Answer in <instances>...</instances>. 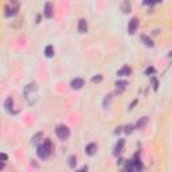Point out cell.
Here are the masks:
<instances>
[{
  "label": "cell",
  "mask_w": 172,
  "mask_h": 172,
  "mask_svg": "<svg viewBox=\"0 0 172 172\" xmlns=\"http://www.w3.org/2000/svg\"><path fill=\"white\" fill-rule=\"evenodd\" d=\"M51 151H53L51 141L49 140V138H46V140L38 147V156L41 157V159H47V157L51 155Z\"/></svg>",
  "instance_id": "obj_1"
},
{
  "label": "cell",
  "mask_w": 172,
  "mask_h": 172,
  "mask_svg": "<svg viewBox=\"0 0 172 172\" xmlns=\"http://www.w3.org/2000/svg\"><path fill=\"white\" fill-rule=\"evenodd\" d=\"M55 133L57 136L61 138V140H67L69 136H70V129H69L66 125H58L57 129H55Z\"/></svg>",
  "instance_id": "obj_2"
},
{
  "label": "cell",
  "mask_w": 172,
  "mask_h": 172,
  "mask_svg": "<svg viewBox=\"0 0 172 172\" xmlns=\"http://www.w3.org/2000/svg\"><path fill=\"white\" fill-rule=\"evenodd\" d=\"M4 15L7 18H10V16H14V15H16L18 14V11H19V7H18L16 3H8V4L6 6V8H4Z\"/></svg>",
  "instance_id": "obj_3"
},
{
  "label": "cell",
  "mask_w": 172,
  "mask_h": 172,
  "mask_svg": "<svg viewBox=\"0 0 172 172\" xmlns=\"http://www.w3.org/2000/svg\"><path fill=\"white\" fill-rule=\"evenodd\" d=\"M138 27V20L137 18H132V19L129 20V24H128V32H129L130 35H133L134 32H136Z\"/></svg>",
  "instance_id": "obj_4"
},
{
  "label": "cell",
  "mask_w": 172,
  "mask_h": 172,
  "mask_svg": "<svg viewBox=\"0 0 172 172\" xmlns=\"http://www.w3.org/2000/svg\"><path fill=\"white\" fill-rule=\"evenodd\" d=\"M83 85H85V81H83L82 78H74L71 81V83H70L71 89H74V90H79Z\"/></svg>",
  "instance_id": "obj_5"
},
{
  "label": "cell",
  "mask_w": 172,
  "mask_h": 172,
  "mask_svg": "<svg viewBox=\"0 0 172 172\" xmlns=\"http://www.w3.org/2000/svg\"><path fill=\"white\" fill-rule=\"evenodd\" d=\"M43 14H45V16L47 19H51V18L54 16V8H53V4H51V3H46L45 4V11H43Z\"/></svg>",
  "instance_id": "obj_6"
},
{
  "label": "cell",
  "mask_w": 172,
  "mask_h": 172,
  "mask_svg": "<svg viewBox=\"0 0 172 172\" xmlns=\"http://www.w3.org/2000/svg\"><path fill=\"white\" fill-rule=\"evenodd\" d=\"M97 144H94V142H90V144H87L86 147H85V152H86V155H89V156H93L94 153L97 152Z\"/></svg>",
  "instance_id": "obj_7"
},
{
  "label": "cell",
  "mask_w": 172,
  "mask_h": 172,
  "mask_svg": "<svg viewBox=\"0 0 172 172\" xmlns=\"http://www.w3.org/2000/svg\"><path fill=\"white\" fill-rule=\"evenodd\" d=\"M132 74V69L129 67V66H124V67H121L118 71H117V75L118 77H126V75H130Z\"/></svg>",
  "instance_id": "obj_8"
},
{
  "label": "cell",
  "mask_w": 172,
  "mask_h": 172,
  "mask_svg": "<svg viewBox=\"0 0 172 172\" xmlns=\"http://www.w3.org/2000/svg\"><path fill=\"white\" fill-rule=\"evenodd\" d=\"M78 31L81 32V34H85L87 31V22L86 19H79L78 20Z\"/></svg>",
  "instance_id": "obj_9"
},
{
  "label": "cell",
  "mask_w": 172,
  "mask_h": 172,
  "mask_svg": "<svg viewBox=\"0 0 172 172\" xmlns=\"http://www.w3.org/2000/svg\"><path fill=\"white\" fill-rule=\"evenodd\" d=\"M67 164H69V167H70V168H74V167L77 166V157H75V155L69 156V159H67Z\"/></svg>",
  "instance_id": "obj_10"
},
{
  "label": "cell",
  "mask_w": 172,
  "mask_h": 172,
  "mask_svg": "<svg viewBox=\"0 0 172 172\" xmlns=\"http://www.w3.org/2000/svg\"><path fill=\"white\" fill-rule=\"evenodd\" d=\"M141 39H142V42H144V45L147 46V47H153V42H152V39L149 38V36L142 35V36H141Z\"/></svg>",
  "instance_id": "obj_11"
},
{
  "label": "cell",
  "mask_w": 172,
  "mask_h": 172,
  "mask_svg": "<svg viewBox=\"0 0 172 172\" xmlns=\"http://www.w3.org/2000/svg\"><path fill=\"white\" fill-rule=\"evenodd\" d=\"M147 121H148V118H147V117H142L141 120H138L137 124H136L137 129H142V128L145 126V124H147Z\"/></svg>",
  "instance_id": "obj_12"
},
{
  "label": "cell",
  "mask_w": 172,
  "mask_h": 172,
  "mask_svg": "<svg viewBox=\"0 0 172 172\" xmlns=\"http://www.w3.org/2000/svg\"><path fill=\"white\" fill-rule=\"evenodd\" d=\"M45 54H46L47 58L54 57V49H53V46H47L46 49H45Z\"/></svg>",
  "instance_id": "obj_13"
},
{
  "label": "cell",
  "mask_w": 172,
  "mask_h": 172,
  "mask_svg": "<svg viewBox=\"0 0 172 172\" xmlns=\"http://www.w3.org/2000/svg\"><path fill=\"white\" fill-rule=\"evenodd\" d=\"M12 105H14V100H12V97H8L6 100V102H4V108L7 109V110H10L11 108H12Z\"/></svg>",
  "instance_id": "obj_14"
},
{
  "label": "cell",
  "mask_w": 172,
  "mask_h": 172,
  "mask_svg": "<svg viewBox=\"0 0 172 172\" xmlns=\"http://www.w3.org/2000/svg\"><path fill=\"white\" fill-rule=\"evenodd\" d=\"M133 166H134V171H136V172H140V171L142 170V166H141L140 160H137V159H134V162H133Z\"/></svg>",
  "instance_id": "obj_15"
},
{
  "label": "cell",
  "mask_w": 172,
  "mask_h": 172,
  "mask_svg": "<svg viewBox=\"0 0 172 172\" xmlns=\"http://www.w3.org/2000/svg\"><path fill=\"white\" fill-rule=\"evenodd\" d=\"M41 137H43V133H42V132H39V133H36L35 136L32 137V144H36V142L39 141V138H41Z\"/></svg>",
  "instance_id": "obj_16"
},
{
  "label": "cell",
  "mask_w": 172,
  "mask_h": 172,
  "mask_svg": "<svg viewBox=\"0 0 172 172\" xmlns=\"http://www.w3.org/2000/svg\"><path fill=\"white\" fill-rule=\"evenodd\" d=\"M124 147V140H120L118 142H117V145H116V153H118V152H121V149Z\"/></svg>",
  "instance_id": "obj_17"
},
{
  "label": "cell",
  "mask_w": 172,
  "mask_h": 172,
  "mask_svg": "<svg viewBox=\"0 0 172 172\" xmlns=\"http://www.w3.org/2000/svg\"><path fill=\"white\" fill-rule=\"evenodd\" d=\"M126 85H128L126 81H117V82H116V86H117V87H121V89H124V87H125Z\"/></svg>",
  "instance_id": "obj_18"
},
{
  "label": "cell",
  "mask_w": 172,
  "mask_h": 172,
  "mask_svg": "<svg viewBox=\"0 0 172 172\" xmlns=\"http://www.w3.org/2000/svg\"><path fill=\"white\" fill-rule=\"evenodd\" d=\"M122 10H124V12H129V10H130V4L128 2H125L122 4Z\"/></svg>",
  "instance_id": "obj_19"
},
{
  "label": "cell",
  "mask_w": 172,
  "mask_h": 172,
  "mask_svg": "<svg viewBox=\"0 0 172 172\" xmlns=\"http://www.w3.org/2000/svg\"><path fill=\"white\" fill-rule=\"evenodd\" d=\"M102 81V75H97V77H93V78H91V82H101Z\"/></svg>",
  "instance_id": "obj_20"
},
{
  "label": "cell",
  "mask_w": 172,
  "mask_h": 172,
  "mask_svg": "<svg viewBox=\"0 0 172 172\" xmlns=\"http://www.w3.org/2000/svg\"><path fill=\"white\" fill-rule=\"evenodd\" d=\"M132 132H133V125H126L125 126V133L129 134V133H132Z\"/></svg>",
  "instance_id": "obj_21"
},
{
  "label": "cell",
  "mask_w": 172,
  "mask_h": 172,
  "mask_svg": "<svg viewBox=\"0 0 172 172\" xmlns=\"http://www.w3.org/2000/svg\"><path fill=\"white\" fill-rule=\"evenodd\" d=\"M75 172H87V167L86 166H83L82 168H79L78 171H75Z\"/></svg>",
  "instance_id": "obj_22"
},
{
  "label": "cell",
  "mask_w": 172,
  "mask_h": 172,
  "mask_svg": "<svg viewBox=\"0 0 172 172\" xmlns=\"http://www.w3.org/2000/svg\"><path fill=\"white\" fill-rule=\"evenodd\" d=\"M0 157H2V162H6V160H7V155H6V153H2Z\"/></svg>",
  "instance_id": "obj_23"
},
{
  "label": "cell",
  "mask_w": 172,
  "mask_h": 172,
  "mask_svg": "<svg viewBox=\"0 0 172 172\" xmlns=\"http://www.w3.org/2000/svg\"><path fill=\"white\" fill-rule=\"evenodd\" d=\"M153 85H155V86H153V87H155V90H156V89H157V81H156L155 78H153Z\"/></svg>",
  "instance_id": "obj_24"
},
{
  "label": "cell",
  "mask_w": 172,
  "mask_h": 172,
  "mask_svg": "<svg viewBox=\"0 0 172 172\" xmlns=\"http://www.w3.org/2000/svg\"><path fill=\"white\" fill-rule=\"evenodd\" d=\"M153 71H155V69H153V67H149L148 70H147V73H148V74H149V73H153Z\"/></svg>",
  "instance_id": "obj_25"
}]
</instances>
